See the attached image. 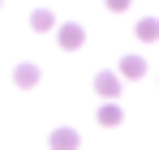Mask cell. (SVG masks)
<instances>
[{"label": "cell", "instance_id": "obj_1", "mask_svg": "<svg viewBox=\"0 0 159 150\" xmlns=\"http://www.w3.org/2000/svg\"><path fill=\"white\" fill-rule=\"evenodd\" d=\"M82 43H86V30H82V26H73V22L60 26V47H65V51H78Z\"/></svg>", "mask_w": 159, "mask_h": 150}, {"label": "cell", "instance_id": "obj_7", "mask_svg": "<svg viewBox=\"0 0 159 150\" xmlns=\"http://www.w3.org/2000/svg\"><path fill=\"white\" fill-rule=\"evenodd\" d=\"M13 82H17V86H34V82H39V69H34V64H17Z\"/></svg>", "mask_w": 159, "mask_h": 150}, {"label": "cell", "instance_id": "obj_6", "mask_svg": "<svg viewBox=\"0 0 159 150\" xmlns=\"http://www.w3.org/2000/svg\"><path fill=\"white\" fill-rule=\"evenodd\" d=\"M138 39H142V43H155L159 39V22L155 17H142V22H138Z\"/></svg>", "mask_w": 159, "mask_h": 150}, {"label": "cell", "instance_id": "obj_4", "mask_svg": "<svg viewBox=\"0 0 159 150\" xmlns=\"http://www.w3.org/2000/svg\"><path fill=\"white\" fill-rule=\"evenodd\" d=\"M52 150H78V133L73 129H56L52 133Z\"/></svg>", "mask_w": 159, "mask_h": 150}, {"label": "cell", "instance_id": "obj_8", "mask_svg": "<svg viewBox=\"0 0 159 150\" xmlns=\"http://www.w3.org/2000/svg\"><path fill=\"white\" fill-rule=\"evenodd\" d=\"M30 26H34V30H56V17L48 13V9H39V13L30 17Z\"/></svg>", "mask_w": 159, "mask_h": 150}, {"label": "cell", "instance_id": "obj_5", "mask_svg": "<svg viewBox=\"0 0 159 150\" xmlns=\"http://www.w3.org/2000/svg\"><path fill=\"white\" fill-rule=\"evenodd\" d=\"M120 73L125 77H142L146 73V60H142V56H125V60H120Z\"/></svg>", "mask_w": 159, "mask_h": 150}, {"label": "cell", "instance_id": "obj_2", "mask_svg": "<svg viewBox=\"0 0 159 150\" xmlns=\"http://www.w3.org/2000/svg\"><path fill=\"white\" fill-rule=\"evenodd\" d=\"M95 90H99L103 99H116V95H120V82H116V73H99V77H95Z\"/></svg>", "mask_w": 159, "mask_h": 150}, {"label": "cell", "instance_id": "obj_3", "mask_svg": "<svg viewBox=\"0 0 159 150\" xmlns=\"http://www.w3.org/2000/svg\"><path fill=\"white\" fill-rule=\"evenodd\" d=\"M120 120H125V112H120V107H116V103L107 99L103 107H99V125H103V129H112V125H120Z\"/></svg>", "mask_w": 159, "mask_h": 150}, {"label": "cell", "instance_id": "obj_9", "mask_svg": "<svg viewBox=\"0 0 159 150\" xmlns=\"http://www.w3.org/2000/svg\"><path fill=\"white\" fill-rule=\"evenodd\" d=\"M107 9H112V13H120V9H129V0H103Z\"/></svg>", "mask_w": 159, "mask_h": 150}]
</instances>
